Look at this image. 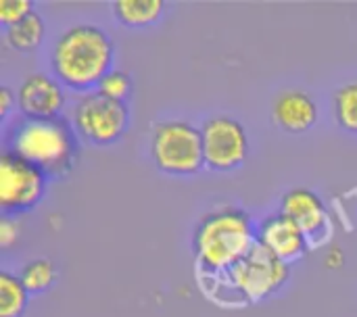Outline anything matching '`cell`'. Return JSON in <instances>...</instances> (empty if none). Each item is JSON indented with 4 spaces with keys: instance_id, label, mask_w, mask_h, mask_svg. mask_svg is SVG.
<instances>
[{
    "instance_id": "cell-1",
    "label": "cell",
    "mask_w": 357,
    "mask_h": 317,
    "mask_svg": "<svg viewBox=\"0 0 357 317\" xmlns=\"http://www.w3.org/2000/svg\"><path fill=\"white\" fill-rule=\"evenodd\" d=\"M113 54L115 48L105 29L79 23L54 40L50 65L61 84L73 90H88L98 86L111 71Z\"/></svg>"
},
{
    "instance_id": "cell-2",
    "label": "cell",
    "mask_w": 357,
    "mask_h": 317,
    "mask_svg": "<svg viewBox=\"0 0 357 317\" xmlns=\"http://www.w3.org/2000/svg\"><path fill=\"white\" fill-rule=\"evenodd\" d=\"M257 245L253 224L241 209H222L207 215L195 234L197 259L209 270H232Z\"/></svg>"
},
{
    "instance_id": "cell-3",
    "label": "cell",
    "mask_w": 357,
    "mask_h": 317,
    "mask_svg": "<svg viewBox=\"0 0 357 317\" xmlns=\"http://www.w3.org/2000/svg\"><path fill=\"white\" fill-rule=\"evenodd\" d=\"M10 153L46 176H63L73 163L75 140L59 119H25L13 134Z\"/></svg>"
},
{
    "instance_id": "cell-4",
    "label": "cell",
    "mask_w": 357,
    "mask_h": 317,
    "mask_svg": "<svg viewBox=\"0 0 357 317\" xmlns=\"http://www.w3.org/2000/svg\"><path fill=\"white\" fill-rule=\"evenodd\" d=\"M155 165L169 176H192L205 165L201 130L188 121H165L151 136Z\"/></svg>"
},
{
    "instance_id": "cell-5",
    "label": "cell",
    "mask_w": 357,
    "mask_h": 317,
    "mask_svg": "<svg viewBox=\"0 0 357 317\" xmlns=\"http://www.w3.org/2000/svg\"><path fill=\"white\" fill-rule=\"evenodd\" d=\"M130 113L126 102L111 100L98 92L84 96L73 109V125L77 134L96 146L117 142L128 130Z\"/></svg>"
},
{
    "instance_id": "cell-6",
    "label": "cell",
    "mask_w": 357,
    "mask_h": 317,
    "mask_svg": "<svg viewBox=\"0 0 357 317\" xmlns=\"http://www.w3.org/2000/svg\"><path fill=\"white\" fill-rule=\"evenodd\" d=\"M46 173L13 153L0 159V207L4 215L23 213L38 205L44 194Z\"/></svg>"
},
{
    "instance_id": "cell-7",
    "label": "cell",
    "mask_w": 357,
    "mask_h": 317,
    "mask_svg": "<svg viewBox=\"0 0 357 317\" xmlns=\"http://www.w3.org/2000/svg\"><path fill=\"white\" fill-rule=\"evenodd\" d=\"M230 278L249 301H261L287 282L289 265L257 242L251 253L230 270Z\"/></svg>"
},
{
    "instance_id": "cell-8",
    "label": "cell",
    "mask_w": 357,
    "mask_h": 317,
    "mask_svg": "<svg viewBox=\"0 0 357 317\" xmlns=\"http://www.w3.org/2000/svg\"><path fill=\"white\" fill-rule=\"evenodd\" d=\"M205 165L218 171L238 167L249 153V138L245 127L232 117L207 119L201 127Z\"/></svg>"
},
{
    "instance_id": "cell-9",
    "label": "cell",
    "mask_w": 357,
    "mask_h": 317,
    "mask_svg": "<svg viewBox=\"0 0 357 317\" xmlns=\"http://www.w3.org/2000/svg\"><path fill=\"white\" fill-rule=\"evenodd\" d=\"M17 102L27 119H56L65 105V92L56 77L31 73L19 86Z\"/></svg>"
},
{
    "instance_id": "cell-10",
    "label": "cell",
    "mask_w": 357,
    "mask_h": 317,
    "mask_svg": "<svg viewBox=\"0 0 357 317\" xmlns=\"http://www.w3.org/2000/svg\"><path fill=\"white\" fill-rule=\"evenodd\" d=\"M257 242L287 265L307 253V236L284 215H274L266 219L259 228Z\"/></svg>"
},
{
    "instance_id": "cell-11",
    "label": "cell",
    "mask_w": 357,
    "mask_h": 317,
    "mask_svg": "<svg viewBox=\"0 0 357 317\" xmlns=\"http://www.w3.org/2000/svg\"><path fill=\"white\" fill-rule=\"evenodd\" d=\"M272 117L278 127L291 134H303L314 127L318 119V105L307 92H282L272 105Z\"/></svg>"
},
{
    "instance_id": "cell-12",
    "label": "cell",
    "mask_w": 357,
    "mask_h": 317,
    "mask_svg": "<svg viewBox=\"0 0 357 317\" xmlns=\"http://www.w3.org/2000/svg\"><path fill=\"white\" fill-rule=\"evenodd\" d=\"M280 215L291 219L305 236L320 232L326 224V207L322 199L307 188H293L282 196Z\"/></svg>"
},
{
    "instance_id": "cell-13",
    "label": "cell",
    "mask_w": 357,
    "mask_h": 317,
    "mask_svg": "<svg viewBox=\"0 0 357 317\" xmlns=\"http://www.w3.org/2000/svg\"><path fill=\"white\" fill-rule=\"evenodd\" d=\"M165 2L161 0H119L113 4L117 21L126 27L153 25L163 15Z\"/></svg>"
},
{
    "instance_id": "cell-14",
    "label": "cell",
    "mask_w": 357,
    "mask_h": 317,
    "mask_svg": "<svg viewBox=\"0 0 357 317\" xmlns=\"http://www.w3.org/2000/svg\"><path fill=\"white\" fill-rule=\"evenodd\" d=\"M44 33H46L44 19L36 10L31 15H27L23 21H19V23L4 29V38H6L8 46L19 50V52L36 50L42 44Z\"/></svg>"
},
{
    "instance_id": "cell-15",
    "label": "cell",
    "mask_w": 357,
    "mask_h": 317,
    "mask_svg": "<svg viewBox=\"0 0 357 317\" xmlns=\"http://www.w3.org/2000/svg\"><path fill=\"white\" fill-rule=\"evenodd\" d=\"M29 291L19 276L8 272L0 274V317H21L27 307Z\"/></svg>"
},
{
    "instance_id": "cell-16",
    "label": "cell",
    "mask_w": 357,
    "mask_h": 317,
    "mask_svg": "<svg viewBox=\"0 0 357 317\" xmlns=\"http://www.w3.org/2000/svg\"><path fill=\"white\" fill-rule=\"evenodd\" d=\"M335 117L347 132L357 134V82L347 84L335 94Z\"/></svg>"
},
{
    "instance_id": "cell-17",
    "label": "cell",
    "mask_w": 357,
    "mask_h": 317,
    "mask_svg": "<svg viewBox=\"0 0 357 317\" xmlns=\"http://www.w3.org/2000/svg\"><path fill=\"white\" fill-rule=\"evenodd\" d=\"M56 276L54 265L48 259H33L21 270V282L29 293H44L48 286H52Z\"/></svg>"
},
{
    "instance_id": "cell-18",
    "label": "cell",
    "mask_w": 357,
    "mask_h": 317,
    "mask_svg": "<svg viewBox=\"0 0 357 317\" xmlns=\"http://www.w3.org/2000/svg\"><path fill=\"white\" fill-rule=\"evenodd\" d=\"M96 88H98V94H102L111 100L126 102V98L132 92V79L126 71H109Z\"/></svg>"
},
{
    "instance_id": "cell-19",
    "label": "cell",
    "mask_w": 357,
    "mask_h": 317,
    "mask_svg": "<svg viewBox=\"0 0 357 317\" xmlns=\"http://www.w3.org/2000/svg\"><path fill=\"white\" fill-rule=\"evenodd\" d=\"M31 13H33V4L29 0H2L0 2V21L4 29L23 21Z\"/></svg>"
},
{
    "instance_id": "cell-20",
    "label": "cell",
    "mask_w": 357,
    "mask_h": 317,
    "mask_svg": "<svg viewBox=\"0 0 357 317\" xmlns=\"http://www.w3.org/2000/svg\"><path fill=\"white\" fill-rule=\"evenodd\" d=\"M19 234H21V224L17 219H13L10 215H4L0 222V245H2V249H10L17 242Z\"/></svg>"
},
{
    "instance_id": "cell-21",
    "label": "cell",
    "mask_w": 357,
    "mask_h": 317,
    "mask_svg": "<svg viewBox=\"0 0 357 317\" xmlns=\"http://www.w3.org/2000/svg\"><path fill=\"white\" fill-rule=\"evenodd\" d=\"M13 105H15L13 92H10L8 88H2V90H0V115H2V119L10 113Z\"/></svg>"
}]
</instances>
